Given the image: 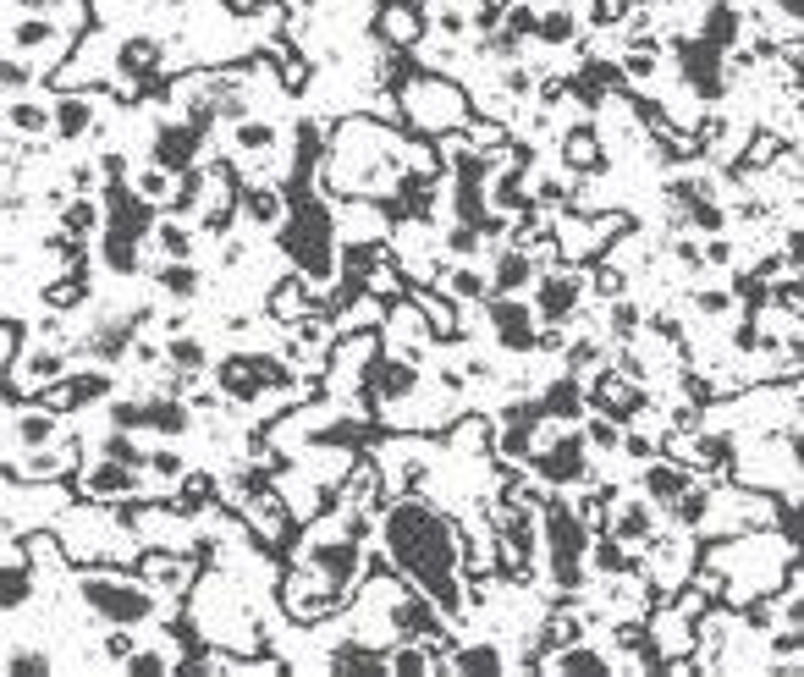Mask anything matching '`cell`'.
I'll return each mask as SVG.
<instances>
[{"instance_id":"11","label":"cell","mask_w":804,"mask_h":677,"mask_svg":"<svg viewBox=\"0 0 804 677\" xmlns=\"http://www.w3.org/2000/svg\"><path fill=\"white\" fill-rule=\"evenodd\" d=\"M237 138H243V144H248V149H259V144H270V127H243V133H237Z\"/></svg>"},{"instance_id":"1","label":"cell","mask_w":804,"mask_h":677,"mask_svg":"<svg viewBox=\"0 0 804 677\" xmlns=\"http://www.w3.org/2000/svg\"><path fill=\"white\" fill-rule=\"evenodd\" d=\"M160 281H165V292H177V298H193V281H199V276H193V270H188V265H182V270H177V265H171V270H165V276H160Z\"/></svg>"},{"instance_id":"13","label":"cell","mask_w":804,"mask_h":677,"mask_svg":"<svg viewBox=\"0 0 804 677\" xmlns=\"http://www.w3.org/2000/svg\"><path fill=\"white\" fill-rule=\"evenodd\" d=\"M634 319H639V314L623 303V308H617V319H612V325H617V336H628V331H634Z\"/></svg>"},{"instance_id":"4","label":"cell","mask_w":804,"mask_h":677,"mask_svg":"<svg viewBox=\"0 0 804 677\" xmlns=\"http://www.w3.org/2000/svg\"><path fill=\"white\" fill-rule=\"evenodd\" d=\"M540 33H545V39H568V33H573V22L557 11V17H545V22H540Z\"/></svg>"},{"instance_id":"5","label":"cell","mask_w":804,"mask_h":677,"mask_svg":"<svg viewBox=\"0 0 804 677\" xmlns=\"http://www.w3.org/2000/svg\"><path fill=\"white\" fill-rule=\"evenodd\" d=\"M44 435H50V419H44V413L22 419V441H44Z\"/></svg>"},{"instance_id":"9","label":"cell","mask_w":804,"mask_h":677,"mask_svg":"<svg viewBox=\"0 0 804 677\" xmlns=\"http://www.w3.org/2000/svg\"><path fill=\"white\" fill-rule=\"evenodd\" d=\"M17 39H22V44H39V39H50V22H28V28H17Z\"/></svg>"},{"instance_id":"2","label":"cell","mask_w":804,"mask_h":677,"mask_svg":"<svg viewBox=\"0 0 804 677\" xmlns=\"http://www.w3.org/2000/svg\"><path fill=\"white\" fill-rule=\"evenodd\" d=\"M160 242H165V253H171V259H182V253L193 248V237H188L182 226H160Z\"/></svg>"},{"instance_id":"6","label":"cell","mask_w":804,"mask_h":677,"mask_svg":"<svg viewBox=\"0 0 804 677\" xmlns=\"http://www.w3.org/2000/svg\"><path fill=\"white\" fill-rule=\"evenodd\" d=\"M11 122H17V127H44V110H33V105H17V110H11Z\"/></svg>"},{"instance_id":"3","label":"cell","mask_w":804,"mask_h":677,"mask_svg":"<svg viewBox=\"0 0 804 677\" xmlns=\"http://www.w3.org/2000/svg\"><path fill=\"white\" fill-rule=\"evenodd\" d=\"M568 160H573V165H595V138H573V144H568Z\"/></svg>"},{"instance_id":"15","label":"cell","mask_w":804,"mask_h":677,"mask_svg":"<svg viewBox=\"0 0 804 677\" xmlns=\"http://www.w3.org/2000/svg\"><path fill=\"white\" fill-rule=\"evenodd\" d=\"M650 67H656V61H650L645 50H639V56H628V72H634V77H645V72H650Z\"/></svg>"},{"instance_id":"7","label":"cell","mask_w":804,"mask_h":677,"mask_svg":"<svg viewBox=\"0 0 804 677\" xmlns=\"http://www.w3.org/2000/svg\"><path fill=\"white\" fill-rule=\"evenodd\" d=\"M678 485H683V479H678V474H661V468H656V474H650V490H656V496H672V490H678Z\"/></svg>"},{"instance_id":"10","label":"cell","mask_w":804,"mask_h":677,"mask_svg":"<svg viewBox=\"0 0 804 677\" xmlns=\"http://www.w3.org/2000/svg\"><path fill=\"white\" fill-rule=\"evenodd\" d=\"M595 287H600L606 298H617V292H623V276H617V270H600V276H595Z\"/></svg>"},{"instance_id":"12","label":"cell","mask_w":804,"mask_h":677,"mask_svg":"<svg viewBox=\"0 0 804 677\" xmlns=\"http://www.w3.org/2000/svg\"><path fill=\"white\" fill-rule=\"evenodd\" d=\"M452 287H457L463 298H474V292H479V276H468V270H457V276H452Z\"/></svg>"},{"instance_id":"17","label":"cell","mask_w":804,"mask_h":677,"mask_svg":"<svg viewBox=\"0 0 804 677\" xmlns=\"http://www.w3.org/2000/svg\"><path fill=\"white\" fill-rule=\"evenodd\" d=\"M28 6H50V0H28Z\"/></svg>"},{"instance_id":"8","label":"cell","mask_w":804,"mask_h":677,"mask_svg":"<svg viewBox=\"0 0 804 677\" xmlns=\"http://www.w3.org/2000/svg\"><path fill=\"white\" fill-rule=\"evenodd\" d=\"M391 33H397V39H413V33H419V22H413L408 11H397V17H391Z\"/></svg>"},{"instance_id":"14","label":"cell","mask_w":804,"mask_h":677,"mask_svg":"<svg viewBox=\"0 0 804 677\" xmlns=\"http://www.w3.org/2000/svg\"><path fill=\"white\" fill-rule=\"evenodd\" d=\"M61 127H67V133L83 127V105H67V110H61Z\"/></svg>"},{"instance_id":"16","label":"cell","mask_w":804,"mask_h":677,"mask_svg":"<svg viewBox=\"0 0 804 677\" xmlns=\"http://www.w3.org/2000/svg\"><path fill=\"white\" fill-rule=\"evenodd\" d=\"M254 215H259V221H270V215H276V199H265V193H259V199H254Z\"/></svg>"}]
</instances>
